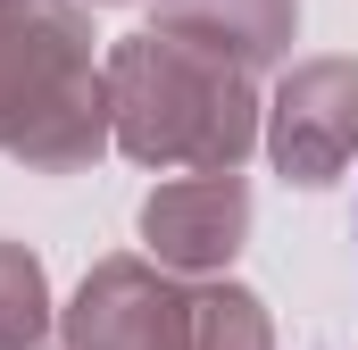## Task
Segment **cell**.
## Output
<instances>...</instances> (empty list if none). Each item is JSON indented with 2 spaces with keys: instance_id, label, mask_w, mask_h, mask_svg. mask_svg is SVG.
<instances>
[{
  "instance_id": "obj_4",
  "label": "cell",
  "mask_w": 358,
  "mask_h": 350,
  "mask_svg": "<svg viewBox=\"0 0 358 350\" xmlns=\"http://www.w3.org/2000/svg\"><path fill=\"white\" fill-rule=\"evenodd\" d=\"M267 159L283 183H334L358 159V59H300L267 100Z\"/></svg>"
},
{
  "instance_id": "obj_2",
  "label": "cell",
  "mask_w": 358,
  "mask_h": 350,
  "mask_svg": "<svg viewBox=\"0 0 358 350\" xmlns=\"http://www.w3.org/2000/svg\"><path fill=\"white\" fill-rule=\"evenodd\" d=\"M100 150L117 142L84 0H0V159L76 175Z\"/></svg>"
},
{
  "instance_id": "obj_9",
  "label": "cell",
  "mask_w": 358,
  "mask_h": 350,
  "mask_svg": "<svg viewBox=\"0 0 358 350\" xmlns=\"http://www.w3.org/2000/svg\"><path fill=\"white\" fill-rule=\"evenodd\" d=\"M84 8H125V0H84Z\"/></svg>"
},
{
  "instance_id": "obj_1",
  "label": "cell",
  "mask_w": 358,
  "mask_h": 350,
  "mask_svg": "<svg viewBox=\"0 0 358 350\" xmlns=\"http://www.w3.org/2000/svg\"><path fill=\"white\" fill-rule=\"evenodd\" d=\"M108 142L134 159V167H242L267 134V100L250 84V67L183 42L167 25H142L125 34L108 59Z\"/></svg>"
},
{
  "instance_id": "obj_3",
  "label": "cell",
  "mask_w": 358,
  "mask_h": 350,
  "mask_svg": "<svg viewBox=\"0 0 358 350\" xmlns=\"http://www.w3.org/2000/svg\"><path fill=\"white\" fill-rule=\"evenodd\" d=\"M67 350H192V275L142 259H100L59 309Z\"/></svg>"
},
{
  "instance_id": "obj_7",
  "label": "cell",
  "mask_w": 358,
  "mask_h": 350,
  "mask_svg": "<svg viewBox=\"0 0 358 350\" xmlns=\"http://www.w3.org/2000/svg\"><path fill=\"white\" fill-rule=\"evenodd\" d=\"M192 350H275V317L250 284L200 275L192 284Z\"/></svg>"
},
{
  "instance_id": "obj_8",
  "label": "cell",
  "mask_w": 358,
  "mask_h": 350,
  "mask_svg": "<svg viewBox=\"0 0 358 350\" xmlns=\"http://www.w3.org/2000/svg\"><path fill=\"white\" fill-rule=\"evenodd\" d=\"M50 275H42V259L25 251V242H8L0 234V350H42V334H50Z\"/></svg>"
},
{
  "instance_id": "obj_5",
  "label": "cell",
  "mask_w": 358,
  "mask_h": 350,
  "mask_svg": "<svg viewBox=\"0 0 358 350\" xmlns=\"http://www.w3.org/2000/svg\"><path fill=\"white\" fill-rule=\"evenodd\" d=\"M250 242V183L242 167H183L142 200V251L176 275H225Z\"/></svg>"
},
{
  "instance_id": "obj_6",
  "label": "cell",
  "mask_w": 358,
  "mask_h": 350,
  "mask_svg": "<svg viewBox=\"0 0 358 350\" xmlns=\"http://www.w3.org/2000/svg\"><path fill=\"white\" fill-rule=\"evenodd\" d=\"M159 25L234 59V67H275L300 34V0H159Z\"/></svg>"
}]
</instances>
